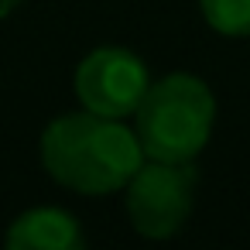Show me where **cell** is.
<instances>
[{"instance_id": "6", "label": "cell", "mask_w": 250, "mask_h": 250, "mask_svg": "<svg viewBox=\"0 0 250 250\" xmlns=\"http://www.w3.org/2000/svg\"><path fill=\"white\" fill-rule=\"evenodd\" d=\"M199 7L216 35L250 38V0H199Z\"/></svg>"}, {"instance_id": "3", "label": "cell", "mask_w": 250, "mask_h": 250, "mask_svg": "<svg viewBox=\"0 0 250 250\" xmlns=\"http://www.w3.org/2000/svg\"><path fill=\"white\" fill-rule=\"evenodd\" d=\"M195 165L192 161H141L127 188V216L147 240L175 236L195 206Z\"/></svg>"}, {"instance_id": "1", "label": "cell", "mask_w": 250, "mask_h": 250, "mask_svg": "<svg viewBox=\"0 0 250 250\" xmlns=\"http://www.w3.org/2000/svg\"><path fill=\"white\" fill-rule=\"evenodd\" d=\"M144 151L137 134L89 110L55 117L42 134V165L45 171L83 195H110L130 182L141 168Z\"/></svg>"}, {"instance_id": "5", "label": "cell", "mask_w": 250, "mask_h": 250, "mask_svg": "<svg viewBox=\"0 0 250 250\" xmlns=\"http://www.w3.org/2000/svg\"><path fill=\"white\" fill-rule=\"evenodd\" d=\"M4 250H89V247L72 212L55 206H35L7 226Z\"/></svg>"}, {"instance_id": "2", "label": "cell", "mask_w": 250, "mask_h": 250, "mask_svg": "<svg viewBox=\"0 0 250 250\" xmlns=\"http://www.w3.org/2000/svg\"><path fill=\"white\" fill-rule=\"evenodd\" d=\"M137 141L144 158L154 161H195L209 144L216 124L212 89L192 72H171L147 86L134 110Z\"/></svg>"}, {"instance_id": "4", "label": "cell", "mask_w": 250, "mask_h": 250, "mask_svg": "<svg viewBox=\"0 0 250 250\" xmlns=\"http://www.w3.org/2000/svg\"><path fill=\"white\" fill-rule=\"evenodd\" d=\"M72 86L83 110L124 120L134 117L137 103L151 86V76L141 55L127 48H96L79 62Z\"/></svg>"}, {"instance_id": "7", "label": "cell", "mask_w": 250, "mask_h": 250, "mask_svg": "<svg viewBox=\"0 0 250 250\" xmlns=\"http://www.w3.org/2000/svg\"><path fill=\"white\" fill-rule=\"evenodd\" d=\"M18 4H21V0H0V18H7V14H11Z\"/></svg>"}]
</instances>
